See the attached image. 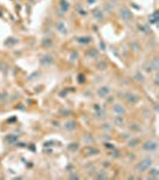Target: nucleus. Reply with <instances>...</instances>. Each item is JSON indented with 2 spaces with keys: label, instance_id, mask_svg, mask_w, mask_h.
I'll use <instances>...</instances> for the list:
<instances>
[{
  "label": "nucleus",
  "instance_id": "nucleus-1",
  "mask_svg": "<svg viewBox=\"0 0 159 180\" xmlns=\"http://www.w3.org/2000/svg\"><path fill=\"white\" fill-rule=\"evenodd\" d=\"M152 162L153 160L151 157H145V159H142L140 162L136 165V170L138 172H145L149 168V167L152 166Z\"/></svg>",
  "mask_w": 159,
  "mask_h": 180
},
{
  "label": "nucleus",
  "instance_id": "nucleus-2",
  "mask_svg": "<svg viewBox=\"0 0 159 180\" xmlns=\"http://www.w3.org/2000/svg\"><path fill=\"white\" fill-rule=\"evenodd\" d=\"M157 146H158V144H157L156 141H147V142L144 144V150H145V151L153 152L157 150Z\"/></svg>",
  "mask_w": 159,
  "mask_h": 180
},
{
  "label": "nucleus",
  "instance_id": "nucleus-3",
  "mask_svg": "<svg viewBox=\"0 0 159 180\" xmlns=\"http://www.w3.org/2000/svg\"><path fill=\"white\" fill-rule=\"evenodd\" d=\"M121 17H122L123 21H129V19L132 18V13L127 10V9H122L121 10Z\"/></svg>",
  "mask_w": 159,
  "mask_h": 180
},
{
  "label": "nucleus",
  "instance_id": "nucleus-4",
  "mask_svg": "<svg viewBox=\"0 0 159 180\" xmlns=\"http://www.w3.org/2000/svg\"><path fill=\"white\" fill-rule=\"evenodd\" d=\"M114 112L117 115H123L126 113V109L122 107L121 104H115V106H114Z\"/></svg>",
  "mask_w": 159,
  "mask_h": 180
},
{
  "label": "nucleus",
  "instance_id": "nucleus-5",
  "mask_svg": "<svg viewBox=\"0 0 159 180\" xmlns=\"http://www.w3.org/2000/svg\"><path fill=\"white\" fill-rule=\"evenodd\" d=\"M159 177V170L158 168H153V169L149 170L148 173V179H158Z\"/></svg>",
  "mask_w": 159,
  "mask_h": 180
},
{
  "label": "nucleus",
  "instance_id": "nucleus-6",
  "mask_svg": "<svg viewBox=\"0 0 159 180\" xmlns=\"http://www.w3.org/2000/svg\"><path fill=\"white\" fill-rule=\"evenodd\" d=\"M127 100H128V102H129V103L134 104V103H136V102L139 101V97L135 96V95H133V94H129V95L127 96Z\"/></svg>",
  "mask_w": 159,
  "mask_h": 180
},
{
  "label": "nucleus",
  "instance_id": "nucleus-7",
  "mask_svg": "<svg viewBox=\"0 0 159 180\" xmlns=\"http://www.w3.org/2000/svg\"><path fill=\"white\" fill-rule=\"evenodd\" d=\"M108 93H109V89L105 87H103L102 89H99V91H98V96L99 97H105L108 95Z\"/></svg>",
  "mask_w": 159,
  "mask_h": 180
},
{
  "label": "nucleus",
  "instance_id": "nucleus-8",
  "mask_svg": "<svg viewBox=\"0 0 159 180\" xmlns=\"http://www.w3.org/2000/svg\"><path fill=\"white\" fill-rule=\"evenodd\" d=\"M53 61V56L52 55H45L43 56V59H42V64H50V62Z\"/></svg>",
  "mask_w": 159,
  "mask_h": 180
},
{
  "label": "nucleus",
  "instance_id": "nucleus-9",
  "mask_svg": "<svg viewBox=\"0 0 159 180\" xmlns=\"http://www.w3.org/2000/svg\"><path fill=\"white\" fill-rule=\"evenodd\" d=\"M76 127V122L74 121H69V122H67V124H65V128H67V130H73V128Z\"/></svg>",
  "mask_w": 159,
  "mask_h": 180
},
{
  "label": "nucleus",
  "instance_id": "nucleus-10",
  "mask_svg": "<svg viewBox=\"0 0 159 180\" xmlns=\"http://www.w3.org/2000/svg\"><path fill=\"white\" fill-rule=\"evenodd\" d=\"M139 143H140V141H139L138 138H135V139H132V141H129L128 145H129V146H136Z\"/></svg>",
  "mask_w": 159,
  "mask_h": 180
},
{
  "label": "nucleus",
  "instance_id": "nucleus-11",
  "mask_svg": "<svg viewBox=\"0 0 159 180\" xmlns=\"http://www.w3.org/2000/svg\"><path fill=\"white\" fill-rule=\"evenodd\" d=\"M115 122H116L118 126H122V125H123V119L121 118V115H117V117L115 118Z\"/></svg>",
  "mask_w": 159,
  "mask_h": 180
},
{
  "label": "nucleus",
  "instance_id": "nucleus-12",
  "mask_svg": "<svg viewBox=\"0 0 159 180\" xmlns=\"http://www.w3.org/2000/svg\"><path fill=\"white\" fill-rule=\"evenodd\" d=\"M61 7L63 9L62 11H67V10H68V7H69V5L66 3L65 0H62V1H61Z\"/></svg>",
  "mask_w": 159,
  "mask_h": 180
},
{
  "label": "nucleus",
  "instance_id": "nucleus-13",
  "mask_svg": "<svg viewBox=\"0 0 159 180\" xmlns=\"http://www.w3.org/2000/svg\"><path fill=\"white\" fill-rule=\"evenodd\" d=\"M105 66H107V64H105V62H99V64H98V69L99 70H104L105 69Z\"/></svg>",
  "mask_w": 159,
  "mask_h": 180
},
{
  "label": "nucleus",
  "instance_id": "nucleus-14",
  "mask_svg": "<svg viewBox=\"0 0 159 180\" xmlns=\"http://www.w3.org/2000/svg\"><path fill=\"white\" fill-rule=\"evenodd\" d=\"M100 173H102V174H98V175H97V178H98V179H107V178H108V175L103 174V172H100Z\"/></svg>",
  "mask_w": 159,
  "mask_h": 180
},
{
  "label": "nucleus",
  "instance_id": "nucleus-15",
  "mask_svg": "<svg viewBox=\"0 0 159 180\" xmlns=\"http://www.w3.org/2000/svg\"><path fill=\"white\" fill-rule=\"evenodd\" d=\"M58 28H59L60 31H66L65 30V25H62V23H60V24L58 25Z\"/></svg>",
  "mask_w": 159,
  "mask_h": 180
},
{
  "label": "nucleus",
  "instance_id": "nucleus-16",
  "mask_svg": "<svg viewBox=\"0 0 159 180\" xmlns=\"http://www.w3.org/2000/svg\"><path fill=\"white\" fill-rule=\"evenodd\" d=\"M90 54L91 55H97V52L96 51H90Z\"/></svg>",
  "mask_w": 159,
  "mask_h": 180
}]
</instances>
